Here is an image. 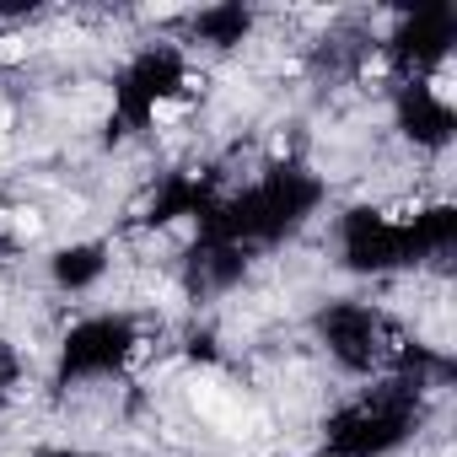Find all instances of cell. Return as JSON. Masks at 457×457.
I'll return each mask as SVG.
<instances>
[{
    "label": "cell",
    "instance_id": "cell-3",
    "mask_svg": "<svg viewBox=\"0 0 457 457\" xmlns=\"http://www.w3.org/2000/svg\"><path fill=\"white\" fill-rule=\"evenodd\" d=\"M12 119H17V113H12V103H0V140L12 135Z\"/></svg>",
    "mask_w": 457,
    "mask_h": 457
},
{
    "label": "cell",
    "instance_id": "cell-2",
    "mask_svg": "<svg viewBox=\"0 0 457 457\" xmlns=\"http://www.w3.org/2000/svg\"><path fill=\"white\" fill-rule=\"evenodd\" d=\"M22 54H28V38H0V60H6V65L22 60Z\"/></svg>",
    "mask_w": 457,
    "mask_h": 457
},
{
    "label": "cell",
    "instance_id": "cell-1",
    "mask_svg": "<svg viewBox=\"0 0 457 457\" xmlns=\"http://www.w3.org/2000/svg\"><path fill=\"white\" fill-rule=\"evenodd\" d=\"M12 226H17V237H38V232H44L38 210H17V220H12Z\"/></svg>",
    "mask_w": 457,
    "mask_h": 457
}]
</instances>
